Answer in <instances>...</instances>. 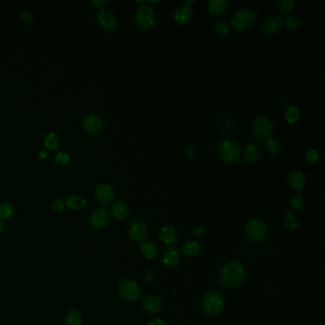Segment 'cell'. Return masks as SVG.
Wrapping results in <instances>:
<instances>
[{
	"instance_id": "cell-1",
	"label": "cell",
	"mask_w": 325,
	"mask_h": 325,
	"mask_svg": "<svg viewBox=\"0 0 325 325\" xmlns=\"http://www.w3.org/2000/svg\"><path fill=\"white\" fill-rule=\"evenodd\" d=\"M245 277L244 265L239 261H230L223 265L220 273L221 284L227 287L240 285Z\"/></svg>"
},
{
	"instance_id": "cell-2",
	"label": "cell",
	"mask_w": 325,
	"mask_h": 325,
	"mask_svg": "<svg viewBox=\"0 0 325 325\" xmlns=\"http://www.w3.org/2000/svg\"><path fill=\"white\" fill-rule=\"evenodd\" d=\"M218 155L223 162L233 164L239 161L241 157V149L236 141L223 140L219 144Z\"/></svg>"
},
{
	"instance_id": "cell-3",
	"label": "cell",
	"mask_w": 325,
	"mask_h": 325,
	"mask_svg": "<svg viewBox=\"0 0 325 325\" xmlns=\"http://www.w3.org/2000/svg\"><path fill=\"white\" fill-rule=\"evenodd\" d=\"M203 309L209 316H218L224 308V300L217 291H209L202 300Z\"/></svg>"
},
{
	"instance_id": "cell-4",
	"label": "cell",
	"mask_w": 325,
	"mask_h": 325,
	"mask_svg": "<svg viewBox=\"0 0 325 325\" xmlns=\"http://www.w3.org/2000/svg\"><path fill=\"white\" fill-rule=\"evenodd\" d=\"M256 13L250 8H243L238 10L233 15L231 23L238 31H245L255 22Z\"/></svg>"
},
{
	"instance_id": "cell-5",
	"label": "cell",
	"mask_w": 325,
	"mask_h": 325,
	"mask_svg": "<svg viewBox=\"0 0 325 325\" xmlns=\"http://www.w3.org/2000/svg\"><path fill=\"white\" fill-rule=\"evenodd\" d=\"M117 293L121 299L127 302L138 301L141 295L140 285L131 279H122L118 283Z\"/></svg>"
},
{
	"instance_id": "cell-6",
	"label": "cell",
	"mask_w": 325,
	"mask_h": 325,
	"mask_svg": "<svg viewBox=\"0 0 325 325\" xmlns=\"http://www.w3.org/2000/svg\"><path fill=\"white\" fill-rule=\"evenodd\" d=\"M135 21L141 30H149L156 23V14L151 6L142 4L135 13Z\"/></svg>"
},
{
	"instance_id": "cell-7",
	"label": "cell",
	"mask_w": 325,
	"mask_h": 325,
	"mask_svg": "<svg viewBox=\"0 0 325 325\" xmlns=\"http://www.w3.org/2000/svg\"><path fill=\"white\" fill-rule=\"evenodd\" d=\"M274 125L272 121L264 116H257L253 122L252 130L255 138L258 140H268L273 133Z\"/></svg>"
},
{
	"instance_id": "cell-8",
	"label": "cell",
	"mask_w": 325,
	"mask_h": 325,
	"mask_svg": "<svg viewBox=\"0 0 325 325\" xmlns=\"http://www.w3.org/2000/svg\"><path fill=\"white\" fill-rule=\"evenodd\" d=\"M267 232L266 224L260 220L249 221L245 227V233L247 237L255 243L261 242L266 237Z\"/></svg>"
},
{
	"instance_id": "cell-9",
	"label": "cell",
	"mask_w": 325,
	"mask_h": 325,
	"mask_svg": "<svg viewBox=\"0 0 325 325\" xmlns=\"http://www.w3.org/2000/svg\"><path fill=\"white\" fill-rule=\"evenodd\" d=\"M131 240L135 242H143L148 235V225L146 221L141 219H136L131 221L128 229Z\"/></svg>"
},
{
	"instance_id": "cell-10",
	"label": "cell",
	"mask_w": 325,
	"mask_h": 325,
	"mask_svg": "<svg viewBox=\"0 0 325 325\" xmlns=\"http://www.w3.org/2000/svg\"><path fill=\"white\" fill-rule=\"evenodd\" d=\"M90 224L95 230H102L110 223V216L103 208H97L91 212Z\"/></svg>"
},
{
	"instance_id": "cell-11",
	"label": "cell",
	"mask_w": 325,
	"mask_h": 325,
	"mask_svg": "<svg viewBox=\"0 0 325 325\" xmlns=\"http://www.w3.org/2000/svg\"><path fill=\"white\" fill-rule=\"evenodd\" d=\"M97 21L101 28L107 31L112 32L117 26V18L116 14L108 9H102L97 14Z\"/></svg>"
},
{
	"instance_id": "cell-12",
	"label": "cell",
	"mask_w": 325,
	"mask_h": 325,
	"mask_svg": "<svg viewBox=\"0 0 325 325\" xmlns=\"http://www.w3.org/2000/svg\"><path fill=\"white\" fill-rule=\"evenodd\" d=\"M95 198L101 204H109L115 200L116 193L110 184L100 183L95 188Z\"/></svg>"
},
{
	"instance_id": "cell-13",
	"label": "cell",
	"mask_w": 325,
	"mask_h": 325,
	"mask_svg": "<svg viewBox=\"0 0 325 325\" xmlns=\"http://www.w3.org/2000/svg\"><path fill=\"white\" fill-rule=\"evenodd\" d=\"M282 26V18L280 15L273 14L267 16L261 26L262 33L266 35H274L279 33Z\"/></svg>"
},
{
	"instance_id": "cell-14",
	"label": "cell",
	"mask_w": 325,
	"mask_h": 325,
	"mask_svg": "<svg viewBox=\"0 0 325 325\" xmlns=\"http://www.w3.org/2000/svg\"><path fill=\"white\" fill-rule=\"evenodd\" d=\"M191 3H194V1H187L183 5H181L176 9L174 14V21L176 23L184 25L191 20L193 16V10L190 6Z\"/></svg>"
},
{
	"instance_id": "cell-15",
	"label": "cell",
	"mask_w": 325,
	"mask_h": 325,
	"mask_svg": "<svg viewBox=\"0 0 325 325\" xmlns=\"http://www.w3.org/2000/svg\"><path fill=\"white\" fill-rule=\"evenodd\" d=\"M82 127L88 133L94 134L101 130L102 120L99 116L95 114H89L85 116L82 120Z\"/></svg>"
},
{
	"instance_id": "cell-16",
	"label": "cell",
	"mask_w": 325,
	"mask_h": 325,
	"mask_svg": "<svg viewBox=\"0 0 325 325\" xmlns=\"http://www.w3.org/2000/svg\"><path fill=\"white\" fill-rule=\"evenodd\" d=\"M287 182L293 190L300 192L305 187L306 178L304 174L301 171L293 170L287 175Z\"/></svg>"
},
{
	"instance_id": "cell-17",
	"label": "cell",
	"mask_w": 325,
	"mask_h": 325,
	"mask_svg": "<svg viewBox=\"0 0 325 325\" xmlns=\"http://www.w3.org/2000/svg\"><path fill=\"white\" fill-rule=\"evenodd\" d=\"M180 262L179 251L175 248H168L163 255V264L167 269H174Z\"/></svg>"
},
{
	"instance_id": "cell-18",
	"label": "cell",
	"mask_w": 325,
	"mask_h": 325,
	"mask_svg": "<svg viewBox=\"0 0 325 325\" xmlns=\"http://www.w3.org/2000/svg\"><path fill=\"white\" fill-rule=\"evenodd\" d=\"M261 158V149L255 143H250L244 150V161L249 164L256 163Z\"/></svg>"
},
{
	"instance_id": "cell-19",
	"label": "cell",
	"mask_w": 325,
	"mask_h": 325,
	"mask_svg": "<svg viewBox=\"0 0 325 325\" xmlns=\"http://www.w3.org/2000/svg\"><path fill=\"white\" fill-rule=\"evenodd\" d=\"M162 305V300L154 295H147L142 299V306L143 308L150 312V313H157L161 310Z\"/></svg>"
},
{
	"instance_id": "cell-20",
	"label": "cell",
	"mask_w": 325,
	"mask_h": 325,
	"mask_svg": "<svg viewBox=\"0 0 325 325\" xmlns=\"http://www.w3.org/2000/svg\"><path fill=\"white\" fill-rule=\"evenodd\" d=\"M111 213L114 219L121 221L126 219L129 215V207L123 201H117L111 207Z\"/></svg>"
},
{
	"instance_id": "cell-21",
	"label": "cell",
	"mask_w": 325,
	"mask_h": 325,
	"mask_svg": "<svg viewBox=\"0 0 325 325\" xmlns=\"http://www.w3.org/2000/svg\"><path fill=\"white\" fill-rule=\"evenodd\" d=\"M160 239L162 241L164 244L172 245L177 242L178 235L174 228H172L170 226H165V227H162V230L160 231Z\"/></svg>"
},
{
	"instance_id": "cell-22",
	"label": "cell",
	"mask_w": 325,
	"mask_h": 325,
	"mask_svg": "<svg viewBox=\"0 0 325 325\" xmlns=\"http://www.w3.org/2000/svg\"><path fill=\"white\" fill-rule=\"evenodd\" d=\"M228 8V1L226 0H211L207 4V9L211 14L220 15Z\"/></svg>"
},
{
	"instance_id": "cell-23",
	"label": "cell",
	"mask_w": 325,
	"mask_h": 325,
	"mask_svg": "<svg viewBox=\"0 0 325 325\" xmlns=\"http://www.w3.org/2000/svg\"><path fill=\"white\" fill-rule=\"evenodd\" d=\"M67 208L71 210H81L86 206L87 200L86 198H83L81 196L73 195L66 198V201L64 203Z\"/></svg>"
},
{
	"instance_id": "cell-24",
	"label": "cell",
	"mask_w": 325,
	"mask_h": 325,
	"mask_svg": "<svg viewBox=\"0 0 325 325\" xmlns=\"http://www.w3.org/2000/svg\"><path fill=\"white\" fill-rule=\"evenodd\" d=\"M140 252L142 255L147 258V259H155L158 254H159V250L158 247L155 244H153L151 242H145L141 244L140 246Z\"/></svg>"
},
{
	"instance_id": "cell-25",
	"label": "cell",
	"mask_w": 325,
	"mask_h": 325,
	"mask_svg": "<svg viewBox=\"0 0 325 325\" xmlns=\"http://www.w3.org/2000/svg\"><path fill=\"white\" fill-rule=\"evenodd\" d=\"M65 325H83V317L82 314L77 310H70L65 316Z\"/></svg>"
},
{
	"instance_id": "cell-26",
	"label": "cell",
	"mask_w": 325,
	"mask_h": 325,
	"mask_svg": "<svg viewBox=\"0 0 325 325\" xmlns=\"http://www.w3.org/2000/svg\"><path fill=\"white\" fill-rule=\"evenodd\" d=\"M200 251H201L200 244L195 241L187 242L182 247L183 254L188 256H197L200 253Z\"/></svg>"
},
{
	"instance_id": "cell-27",
	"label": "cell",
	"mask_w": 325,
	"mask_h": 325,
	"mask_svg": "<svg viewBox=\"0 0 325 325\" xmlns=\"http://www.w3.org/2000/svg\"><path fill=\"white\" fill-rule=\"evenodd\" d=\"M15 213V208L12 202L3 201L0 203V218L3 220L12 219Z\"/></svg>"
},
{
	"instance_id": "cell-28",
	"label": "cell",
	"mask_w": 325,
	"mask_h": 325,
	"mask_svg": "<svg viewBox=\"0 0 325 325\" xmlns=\"http://www.w3.org/2000/svg\"><path fill=\"white\" fill-rule=\"evenodd\" d=\"M285 118L289 124H295L300 119V110L296 106H289L285 113Z\"/></svg>"
},
{
	"instance_id": "cell-29",
	"label": "cell",
	"mask_w": 325,
	"mask_h": 325,
	"mask_svg": "<svg viewBox=\"0 0 325 325\" xmlns=\"http://www.w3.org/2000/svg\"><path fill=\"white\" fill-rule=\"evenodd\" d=\"M59 144V137L57 133L51 132L44 139V145L48 150L56 149Z\"/></svg>"
},
{
	"instance_id": "cell-30",
	"label": "cell",
	"mask_w": 325,
	"mask_h": 325,
	"mask_svg": "<svg viewBox=\"0 0 325 325\" xmlns=\"http://www.w3.org/2000/svg\"><path fill=\"white\" fill-rule=\"evenodd\" d=\"M277 6L281 13H288L292 12L296 7V2L294 0H279L277 3Z\"/></svg>"
},
{
	"instance_id": "cell-31",
	"label": "cell",
	"mask_w": 325,
	"mask_h": 325,
	"mask_svg": "<svg viewBox=\"0 0 325 325\" xmlns=\"http://www.w3.org/2000/svg\"><path fill=\"white\" fill-rule=\"evenodd\" d=\"M284 25L285 27L290 30V31H294V30H297L300 28L301 26V20L295 16V15H290V16H287L284 20Z\"/></svg>"
},
{
	"instance_id": "cell-32",
	"label": "cell",
	"mask_w": 325,
	"mask_h": 325,
	"mask_svg": "<svg viewBox=\"0 0 325 325\" xmlns=\"http://www.w3.org/2000/svg\"><path fill=\"white\" fill-rule=\"evenodd\" d=\"M266 149L272 155H277L281 150V146L278 140L269 139L266 142Z\"/></svg>"
},
{
	"instance_id": "cell-33",
	"label": "cell",
	"mask_w": 325,
	"mask_h": 325,
	"mask_svg": "<svg viewBox=\"0 0 325 325\" xmlns=\"http://www.w3.org/2000/svg\"><path fill=\"white\" fill-rule=\"evenodd\" d=\"M303 204H304V200H303L302 195H300V194L295 195L291 199V206L294 209H302Z\"/></svg>"
},
{
	"instance_id": "cell-34",
	"label": "cell",
	"mask_w": 325,
	"mask_h": 325,
	"mask_svg": "<svg viewBox=\"0 0 325 325\" xmlns=\"http://www.w3.org/2000/svg\"><path fill=\"white\" fill-rule=\"evenodd\" d=\"M55 162L58 165H66L67 163L70 162V156L64 152H59L57 154L55 158Z\"/></svg>"
},
{
	"instance_id": "cell-35",
	"label": "cell",
	"mask_w": 325,
	"mask_h": 325,
	"mask_svg": "<svg viewBox=\"0 0 325 325\" xmlns=\"http://www.w3.org/2000/svg\"><path fill=\"white\" fill-rule=\"evenodd\" d=\"M229 31H230L229 25L225 23V22H223V21L218 22V23L215 25V32L218 35H227L229 33Z\"/></svg>"
},
{
	"instance_id": "cell-36",
	"label": "cell",
	"mask_w": 325,
	"mask_h": 325,
	"mask_svg": "<svg viewBox=\"0 0 325 325\" xmlns=\"http://www.w3.org/2000/svg\"><path fill=\"white\" fill-rule=\"evenodd\" d=\"M319 159H320V154L315 149L309 150L306 153V161L309 163L317 162L319 161Z\"/></svg>"
},
{
	"instance_id": "cell-37",
	"label": "cell",
	"mask_w": 325,
	"mask_h": 325,
	"mask_svg": "<svg viewBox=\"0 0 325 325\" xmlns=\"http://www.w3.org/2000/svg\"><path fill=\"white\" fill-rule=\"evenodd\" d=\"M185 153L186 156H187L189 159H193V158L196 156V149H195V146H194L192 143L187 144V145H186Z\"/></svg>"
},
{
	"instance_id": "cell-38",
	"label": "cell",
	"mask_w": 325,
	"mask_h": 325,
	"mask_svg": "<svg viewBox=\"0 0 325 325\" xmlns=\"http://www.w3.org/2000/svg\"><path fill=\"white\" fill-rule=\"evenodd\" d=\"M65 207V204L64 202H62L61 200H55L52 204V209L54 210L55 212H61L63 211Z\"/></svg>"
},
{
	"instance_id": "cell-39",
	"label": "cell",
	"mask_w": 325,
	"mask_h": 325,
	"mask_svg": "<svg viewBox=\"0 0 325 325\" xmlns=\"http://www.w3.org/2000/svg\"><path fill=\"white\" fill-rule=\"evenodd\" d=\"M21 18L27 23H33V15H32L31 12H27V11L22 12L21 13Z\"/></svg>"
},
{
	"instance_id": "cell-40",
	"label": "cell",
	"mask_w": 325,
	"mask_h": 325,
	"mask_svg": "<svg viewBox=\"0 0 325 325\" xmlns=\"http://www.w3.org/2000/svg\"><path fill=\"white\" fill-rule=\"evenodd\" d=\"M147 325H167L166 323L162 319H153Z\"/></svg>"
},
{
	"instance_id": "cell-41",
	"label": "cell",
	"mask_w": 325,
	"mask_h": 325,
	"mask_svg": "<svg viewBox=\"0 0 325 325\" xmlns=\"http://www.w3.org/2000/svg\"><path fill=\"white\" fill-rule=\"evenodd\" d=\"M91 4L93 5L95 8H101L105 4L104 0H93L91 1Z\"/></svg>"
},
{
	"instance_id": "cell-42",
	"label": "cell",
	"mask_w": 325,
	"mask_h": 325,
	"mask_svg": "<svg viewBox=\"0 0 325 325\" xmlns=\"http://www.w3.org/2000/svg\"><path fill=\"white\" fill-rule=\"evenodd\" d=\"M205 232H206V228H205L204 226H200V227L197 228V229L194 231L193 234H194L195 236H201V235H203Z\"/></svg>"
},
{
	"instance_id": "cell-43",
	"label": "cell",
	"mask_w": 325,
	"mask_h": 325,
	"mask_svg": "<svg viewBox=\"0 0 325 325\" xmlns=\"http://www.w3.org/2000/svg\"><path fill=\"white\" fill-rule=\"evenodd\" d=\"M145 279H146V281H148V282L153 280V274H152L150 271L147 272V274H146V276H145Z\"/></svg>"
},
{
	"instance_id": "cell-44",
	"label": "cell",
	"mask_w": 325,
	"mask_h": 325,
	"mask_svg": "<svg viewBox=\"0 0 325 325\" xmlns=\"http://www.w3.org/2000/svg\"><path fill=\"white\" fill-rule=\"evenodd\" d=\"M47 157H48V153H47L46 151H41L39 153V158H40L41 160L46 159Z\"/></svg>"
},
{
	"instance_id": "cell-45",
	"label": "cell",
	"mask_w": 325,
	"mask_h": 325,
	"mask_svg": "<svg viewBox=\"0 0 325 325\" xmlns=\"http://www.w3.org/2000/svg\"><path fill=\"white\" fill-rule=\"evenodd\" d=\"M3 229H4V224H3V222H2V221L0 220V234L2 233V231H3Z\"/></svg>"
}]
</instances>
